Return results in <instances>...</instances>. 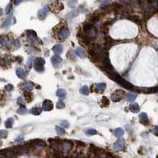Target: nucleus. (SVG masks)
Masks as SVG:
<instances>
[{
    "mask_svg": "<svg viewBox=\"0 0 158 158\" xmlns=\"http://www.w3.org/2000/svg\"><path fill=\"white\" fill-rule=\"evenodd\" d=\"M77 0H68V4L69 5V7L73 8L74 6L77 4Z\"/></svg>",
    "mask_w": 158,
    "mask_h": 158,
    "instance_id": "c9c22d12",
    "label": "nucleus"
},
{
    "mask_svg": "<svg viewBox=\"0 0 158 158\" xmlns=\"http://www.w3.org/2000/svg\"><path fill=\"white\" fill-rule=\"evenodd\" d=\"M21 2H22V0H14V4L17 5V4H19L20 3H21Z\"/></svg>",
    "mask_w": 158,
    "mask_h": 158,
    "instance_id": "09e8293b",
    "label": "nucleus"
},
{
    "mask_svg": "<svg viewBox=\"0 0 158 158\" xmlns=\"http://www.w3.org/2000/svg\"><path fill=\"white\" fill-rule=\"evenodd\" d=\"M83 34L91 40H93L97 36V29L91 23H85L83 27Z\"/></svg>",
    "mask_w": 158,
    "mask_h": 158,
    "instance_id": "f257e3e1",
    "label": "nucleus"
},
{
    "mask_svg": "<svg viewBox=\"0 0 158 158\" xmlns=\"http://www.w3.org/2000/svg\"><path fill=\"white\" fill-rule=\"evenodd\" d=\"M120 1H125V0H120Z\"/></svg>",
    "mask_w": 158,
    "mask_h": 158,
    "instance_id": "864d4df0",
    "label": "nucleus"
},
{
    "mask_svg": "<svg viewBox=\"0 0 158 158\" xmlns=\"http://www.w3.org/2000/svg\"><path fill=\"white\" fill-rule=\"evenodd\" d=\"M64 106H65V104L62 101H58V103H57V108H58V109H64Z\"/></svg>",
    "mask_w": 158,
    "mask_h": 158,
    "instance_id": "58836bf2",
    "label": "nucleus"
},
{
    "mask_svg": "<svg viewBox=\"0 0 158 158\" xmlns=\"http://www.w3.org/2000/svg\"><path fill=\"white\" fill-rule=\"evenodd\" d=\"M0 65L6 66L7 65V60L4 59V58H0Z\"/></svg>",
    "mask_w": 158,
    "mask_h": 158,
    "instance_id": "37998d69",
    "label": "nucleus"
},
{
    "mask_svg": "<svg viewBox=\"0 0 158 158\" xmlns=\"http://www.w3.org/2000/svg\"><path fill=\"white\" fill-rule=\"evenodd\" d=\"M48 12H49V7L48 6H45L42 9L40 10V12L38 13V17L40 20H44L45 17H47V15H48Z\"/></svg>",
    "mask_w": 158,
    "mask_h": 158,
    "instance_id": "6e6552de",
    "label": "nucleus"
},
{
    "mask_svg": "<svg viewBox=\"0 0 158 158\" xmlns=\"http://www.w3.org/2000/svg\"><path fill=\"white\" fill-rule=\"evenodd\" d=\"M0 123H1V119H0Z\"/></svg>",
    "mask_w": 158,
    "mask_h": 158,
    "instance_id": "5fc2aeb1",
    "label": "nucleus"
},
{
    "mask_svg": "<svg viewBox=\"0 0 158 158\" xmlns=\"http://www.w3.org/2000/svg\"><path fill=\"white\" fill-rule=\"evenodd\" d=\"M56 131H57L58 135H59V136H64V134H65V130L61 127H58V126L56 127Z\"/></svg>",
    "mask_w": 158,
    "mask_h": 158,
    "instance_id": "c756f323",
    "label": "nucleus"
},
{
    "mask_svg": "<svg viewBox=\"0 0 158 158\" xmlns=\"http://www.w3.org/2000/svg\"><path fill=\"white\" fill-rule=\"evenodd\" d=\"M2 45H3V47L8 48V47H9V45H10V40H8V38H4L2 40Z\"/></svg>",
    "mask_w": 158,
    "mask_h": 158,
    "instance_id": "c85d7f7f",
    "label": "nucleus"
},
{
    "mask_svg": "<svg viewBox=\"0 0 158 158\" xmlns=\"http://www.w3.org/2000/svg\"><path fill=\"white\" fill-rule=\"evenodd\" d=\"M60 126L63 127V128H65V129H68V128L69 127V124H68V121L63 120V121L60 122Z\"/></svg>",
    "mask_w": 158,
    "mask_h": 158,
    "instance_id": "f704fd0d",
    "label": "nucleus"
},
{
    "mask_svg": "<svg viewBox=\"0 0 158 158\" xmlns=\"http://www.w3.org/2000/svg\"><path fill=\"white\" fill-rule=\"evenodd\" d=\"M75 54H76V55L79 56L80 58H85L86 57L85 51H84L83 49H81V48H77V49H76V50H75Z\"/></svg>",
    "mask_w": 158,
    "mask_h": 158,
    "instance_id": "5701e85b",
    "label": "nucleus"
},
{
    "mask_svg": "<svg viewBox=\"0 0 158 158\" xmlns=\"http://www.w3.org/2000/svg\"><path fill=\"white\" fill-rule=\"evenodd\" d=\"M1 14H3V10L0 8V15H1Z\"/></svg>",
    "mask_w": 158,
    "mask_h": 158,
    "instance_id": "603ef678",
    "label": "nucleus"
},
{
    "mask_svg": "<svg viewBox=\"0 0 158 158\" xmlns=\"http://www.w3.org/2000/svg\"><path fill=\"white\" fill-rule=\"evenodd\" d=\"M110 0H104V1L102 2V3H101V7H105V6H106L108 3H110Z\"/></svg>",
    "mask_w": 158,
    "mask_h": 158,
    "instance_id": "c03bdc74",
    "label": "nucleus"
},
{
    "mask_svg": "<svg viewBox=\"0 0 158 158\" xmlns=\"http://www.w3.org/2000/svg\"><path fill=\"white\" fill-rule=\"evenodd\" d=\"M11 9H12V6H11V5H8V7L6 8V13H7V14L9 13Z\"/></svg>",
    "mask_w": 158,
    "mask_h": 158,
    "instance_id": "de8ad7c7",
    "label": "nucleus"
},
{
    "mask_svg": "<svg viewBox=\"0 0 158 158\" xmlns=\"http://www.w3.org/2000/svg\"><path fill=\"white\" fill-rule=\"evenodd\" d=\"M54 157L55 158H64V157L61 153V151H55L54 152Z\"/></svg>",
    "mask_w": 158,
    "mask_h": 158,
    "instance_id": "e433bc0d",
    "label": "nucleus"
},
{
    "mask_svg": "<svg viewBox=\"0 0 158 158\" xmlns=\"http://www.w3.org/2000/svg\"><path fill=\"white\" fill-rule=\"evenodd\" d=\"M8 136V132L5 130H0V138H5Z\"/></svg>",
    "mask_w": 158,
    "mask_h": 158,
    "instance_id": "4c0bfd02",
    "label": "nucleus"
},
{
    "mask_svg": "<svg viewBox=\"0 0 158 158\" xmlns=\"http://www.w3.org/2000/svg\"><path fill=\"white\" fill-rule=\"evenodd\" d=\"M27 145V144H26ZM27 146H31V147H45V142L41 139H34L31 140L29 142L27 143Z\"/></svg>",
    "mask_w": 158,
    "mask_h": 158,
    "instance_id": "20e7f679",
    "label": "nucleus"
},
{
    "mask_svg": "<svg viewBox=\"0 0 158 158\" xmlns=\"http://www.w3.org/2000/svg\"><path fill=\"white\" fill-rule=\"evenodd\" d=\"M22 87L27 91V92H31V91L33 89L34 86L33 83H30V82H27V83H25L22 84Z\"/></svg>",
    "mask_w": 158,
    "mask_h": 158,
    "instance_id": "412c9836",
    "label": "nucleus"
},
{
    "mask_svg": "<svg viewBox=\"0 0 158 158\" xmlns=\"http://www.w3.org/2000/svg\"><path fill=\"white\" fill-rule=\"evenodd\" d=\"M80 92H81L83 95H85V96L89 95V89H88L87 86H83V87L80 89Z\"/></svg>",
    "mask_w": 158,
    "mask_h": 158,
    "instance_id": "bb28decb",
    "label": "nucleus"
},
{
    "mask_svg": "<svg viewBox=\"0 0 158 158\" xmlns=\"http://www.w3.org/2000/svg\"><path fill=\"white\" fill-rule=\"evenodd\" d=\"M97 133V131L96 129H87L86 131V134L87 136H92V135H95V134Z\"/></svg>",
    "mask_w": 158,
    "mask_h": 158,
    "instance_id": "2f4dec72",
    "label": "nucleus"
},
{
    "mask_svg": "<svg viewBox=\"0 0 158 158\" xmlns=\"http://www.w3.org/2000/svg\"><path fill=\"white\" fill-rule=\"evenodd\" d=\"M45 59L43 58H36L34 60V68L37 72L41 73L45 70L44 64H45Z\"/></svg>",
    "mask_w": 158,
    "mask_h": 158,
    "instance_id": "f03ea898",
    "label": "nucleus"
},
{
    "mask_svg": "<svg viewBox=\"0 0 158 158\" xmlns=\"http://www.w3.org/2000/svg\"><path fill=\"white\" fill-rule=\"evenodd\" d=\"M113 134L114 136H115L116 138H121L123 137V135L124 134V132L123 130L122 129H120V128H118V129H115L113 130Z\"/></svg>",
    "mask_w": 158,
    "mask_h": 158,
    "instance_id": "dca6fc26",
    "label": "nucleus"
},
{
    "mask_svg": "<svg viewBox=\"0 0 158 158\" xmlns=\"http://www.w3.org/2000/svg\"><path fill=\"white\" fill-rule=\"evenodd\" d=\"M5 89L7 90L8 92H10V91H12L13 89V86H12V84H8V85L5 86Z\"/></svg>",
    "mask_w": 158,
    "mask_h": 158,
    "instance_id": "79ce46f5",
    "label": "nucleus"
},
{
    "mask_svg": "<svg viewBox=\"0 0 158 158\" xmlns=\"http://www.w3.org/2000/svg\"><path fill=\"white\" fill-rule=\"evenodd\" d=\"M153 133H154L155 135L158 136V126H156L153 128Z\"/></svg>",
    "mask_w": 158,
    "mask_h": 158,
    "instance_id": "a18cd8bd",
    "label": "nucleus"
},
{
    "mask_svg": "<svg viewBox=\"0 0 158 158\" xmlns=\"http://www.w3.org/2000/svg\"><path fill=\"white\" fill-rule=\"evenodd\" d=\"M16 73L17 77L21 79H25L26 77H27V73H26L25 70L21 68H17L16 70Z\"/></svg>",
    "mask_w": 158,
    "mask_h": 158,
    "instance_id": "4468645a",
    "label": "nucleus"
},
{
    "mask_svg": "<svg viewBox=\"0 0 158 158\" xmlns=\"http://www.w3.org/2000/svg\"><path fill=\"white\" fill-rule=\"evenodd\" d=\"M62 62V58L61 57H59L58 55H55L51 58V63L53 64V65L55 67H57L60 63Z\"/></svg>",
    "mask_w": 158,
    "mask_h": 158,
    "instance_id": "2eb2a0df",
    "label": "nucleus"
},
{
    "mask_svg": "<svg viewBox=\"0 0 158 158\" xmlns=\"http://www.w3.org/2000/svg\"><path fill=\"white\" fill-rule=\"evenodd\" d=\"M139 105H138V104L137 103H133V104H131L130 105H129V110H130L131 112H133V113H138L139 112Z\"/></svg>",
    "mask_w": 158,
    "mask_h": 158,
    "instance_id": "f3484780",
    "label": "nucleus"
},
{
    "mask_svg": "<svg viewBox=\"0 0 158 158\" xmlns=\"http://www.w3.org/2000/svg\"><path fill=\"white\" fill-rule=\"evenodd\" d=\"M101 104L103 105V106H108V105H110V101L107 99V97L104 96V97H102V99H101Z\"/></svg>",
    "mask_w": 158,
    "mask_h": 158,
    "instance_id": "cd10ccee",
    "label": "nucleus"
},
{
    "mask_svg": "<svg viewBox=\"0 0 158 158\" xmlns=\"http://www.w3.org/2000/svg\"><path fill=\"white\" fill-rule=\"evenodd\" d=\"M25 96H26V98L28 99V102H31V100H32V98H33V96H32V94L31 93H30V92H25Z\"/></svg>",
    "mask_w": 158,
    "mask_h": 158,
    "instance_id": "72a5a7b5",
    "label": "nucleus"
},
{
    "mask_svg": "<svg viewBox=\"0 0 158 158\" xmlns=\"http://www.w3.org/2000/svg\"><path fill=\"white\" fill-rule=\"evenodd\" d=\"M13 119L12 118H9L8 119L7 121L5 122V126L6 128H8V129H10V128L12 127V125H13Z\"/></svg>",
    "mask_w": 158,
    "mask_h": 158,
    "instance_id": "a878e982",
    "label": "nucleus"
},
{
    "mask_svg": "<svg viewBox=\"0 0 158 158\" xmlns=\"http://www.w3.org/2000/svg\"><path fill=\"white\" fill-rule=\"evenodd\" d=\"M139 122L141 124L147 125L148 124V117L146 113H141L139 114Z\"/></svg>",
    "mask_w": 158,
    "mask_h": 158,
    "instance_id": "ddd939ff",
    "label": "nucleus"
},
{
    "mask_svg": "<svg viewBox=\"0 0 158 158\" xmlns=\"http://www.w3.org/2000/svg\"><path fill=\"white\" fill-rule=\"evenodd\" d=\"M30 32H31V33L27 34V40H28V41L31 42V43H34V44L38 43L39 40H38V37H37V36H36V32L32 31H31Z\"/></svg>",
    "mask_w": 158,
    "mask_h": 158,
    "instance_id": "0eeeda50",
    "label": "nucleus"
},
{
    "mask_svg": "<svg viewBox=\"0 0 158 158\" xmlns=\"http://www.w3.org/2000/svg\"><path fill=\"white\" fill-rule=\"evenodd\" d=\"M63 50H64V48H63V46L61 45H55V46L53 47L54 53L57 54V55H58V54H61L63 52Z\"/></svg>",
    "mask_w": 158,
    "mask_h": 158,
    "instance_id": "4be33fe9",
    "label": "nucleus"
},
{
    "mask_svg": "<svg viewBox=\"0 0 158 158\" xmlns=\"http://www.w3.org/2000/svg\"><path fill=\"white\" fill-rule=\"evenodd\" d=\"M56 95H57L58 97H59V99H64L66 97L67 92L64 89H58L56 92Z\"/></svg>",
    "mask_w": 158,
    "mask_h": 158,
    "instance_id": "aec40b11",
    "label": "nucleus"
},
{
    "mask_svg": "<svg viewBox=\"0 0 158 158\" xmlns=\"http://www.w3.org/2000/svg\"><path fill=\"white\" fill-rule=\"evenodd\" d=\"M13 45L15 46V48H16V49L20 48V46H21L20 40H15L14 41H13Z\"/></svg>",
    "mask_w": 158,
    "mask_h": 158,
    "instance_id": "ea45409f",
    "label": "nucleus"
},
{
    "mask_svg": "<svg viewBox=\"0 0 158 158\" xmlns=\"http://www.w3.org/2000/svg\"><path fill=\"white\" fill-rule=\"evenodd\" d=\"M32 63H33V59H32V58H30L29 59L27 60V66L28 67V68H31Z\"/></svg>",
    "mask_w": 158,
    "mask_h": 158,
    "instance_id": "a19ab883",
    "label": "nucleus"
},
{
    "mask_svg": "<svg viewBox=\"0 0 158 158\" xmlns=\"http://www.w3.org/2000/svg\"><path fill=\"white\" fill-rule=\"evenodd\" d=\"M61 145H62V150L64 151H65V152H68V151H71V149H72L73 143L71 141L66 140V141L63 142Z\"/></svg>",
    "mask_w": 158,
    "mask_h": 158,
    "instance_id": "39448f33",
    "label": "nucleus"
},
{
    "mask_svg": "<svg viewBox=\"0 0 158 158\" xmlns=\"http://www.w3.org/2000/svg\"><path fill=\"white\" fill-rule=\"evenodd\" d=\"M95 87H96V89L97 92H103L104 91H105V87H106V84L105 83H97L95 85Z\"/></svg>",
    "mask_w": 158,
    "mask_h": 158,
    "instance_id": "a211bd4d",
    "label": "nucleus"
},
{
    "mask_svg": "<svg viewBox=\"0 0 158 158\" xmlns=\"http://www.w3.org/2000/svg\"><path fill=\"white\" fill-rule=\"evenodd\" d=\"M17 113H18L19 114H22V115L23 114H26L27 113V108L24 107V106H21L18 110H17Z\"/></svg>",
    "mask_w": 158,
    "mask_h": 158,
    "instance_id": "7c9ffc66",
    "label": "nucleus"
},
{
    "mask_svg": "<svg viewBox=\"0 0 158 158\" xmlns=\"http://www.w3.org/2000/svg\"><path fill=\"white\" fill-rule=\"evenodd\" d=\"M113 149L114 151H122V150H124V143L122 141L119 140V141H117L114 144Z\"/></svg>",
    "mask_w": 158,
    "mask_h": 158,
    "instance_id": "f8f14e48",
    "label": "nucleus"
},
{
    "mask_svg": "<svg viewBox=\"0 0 158 158\" xmlns=\"http://www.w3.org/2000/svg\"><path fill=\"white\" fill-rule=\"evenodd\" d=\"M128 18H129L130 21H133V22L137 23V24H138V25H142L141 19H140L138 16H134V15H132V16H129V17H128Z\"/></svg>",
    "mask_w": 158,
    "mask_h": 158,
    "instance_id": "6ab92c4d",
    "label": "nucleus"
},
{
    "mask_svg": "<svg viewBox=\"0 0 158 158\" xmlns=\"http://www.w3.org/2000/svg\"><path fill=\"white\" fill-rule=\"evenodd\" d=\"M43 110H45V111H50V110L53 109L54 107V105H53V102L49 100H45L43 102Z\"/></svg>",
    "mask_w": 158,
    "mask_h": 158,
    "instance_id": "1a4fd4ad",
    "label": "nucleus"
},
{
    "mask_svg": "<svg viewBox=\"0 0 158 158\" xmlns=\"http://www.w3.org/2000/svg\"><path fill=\"white\" fill-rule=\"evenodd\" d=\"M123 96H124V92L123 91H116V92H114V94L111 95V99L113 101L116 102V101H120Z\"/></svg>",
    "mask_w": 158,
    "mask_h": 158,
    "instance_id": "423d86ee",
    "label": "nucleus"
},
{
    "mask_svg": "<svg viewBox=\"0 0 158 158\" xmlns=\"http://www.w3.org/2000/svg\"><path fill=\"white\" fill-rule=\"evenodd\" d=\"M15 151L17 153H20V154L27 153L28 152V147L27 145H19L17 148H15Z\"/></svg>",
    "mask_w": 158,
    "mask_h": 158,
    "instance_id": "9b49d317",
    "label": "nucleus"
},
{
    "mask_svg": "<svg viewBox=\"0 0 158 158\" xmlns=\"http://www.w3.org/2000/svg\"><path fill=\"white\" fill-rule=\"evenodd\" d=\"M22 138H23V137H22V136H21V137H19V138H17V139L16 140V141H17V142H18L19 140H22Z\"/></svg>",
    "mask_w": 158,
    "mask_h": 158,
    "instance_id": "3c124183",
    "label": "nucleus"
},
{
    "mask_svg": "<svg viewBox=\"0 0 158 158\" xmlns=\"http://www.w3.org/2000/svg\"><path fill=\"white\" fill-rule=\"evenodd\" d=\"M77 144H81L80 146H82V147H84V146L86 145V144L84 143V142H78V141H77Z\"/></svg>",
    "mask_w": 158,
    "mask_h": 158,
    "instance_id": "8fccbe9b",
    "label": "nucleus"
},
{
    "mask_svg": "<svg viewBox=\"0 0 158 158\" xmlns=\"http://www.w3.org/2000/svg\"><path fill=\"white\" fill-rule=\"evenodd\" d=\"M157 158H158V155H157Z\"/></svg>",
    "mask_w": 158,
    "mask_h": 158,
    "instance_id": "6e6d98bb",
    "label": "nucleus"
},
{
    "mask_svg": "<svg viewBox=\"0 0 158 158\" xmlns=\"http://www.w3.org/2000/svg\"><path fill=\"white\" fill-rule=\"evenodd\" d=\"M136 97H137V95L134 94V93H129V94L126 95V99L128 101H129V102L133 101L136 99Z\"/></svg>",
    "mask_w": 158,
    "mask_h": 158,
    "instance_id": "393cba45",
    "label": "nucleus"
},
{
    "mask_svg": "<svg viewBox=\"0 0 158 158\" xmlns=\"http://www.w3.org/2000/svg\"><path fill=\"white\" fill-rule=\"evenodd\" d=\"M69 36V31L68 29H66V28H64V29L61 30V31H59V33H58V39H60V40H65Z\"/></svg>",
    "mask_w": 158,
    "mask_h": 158,
    "instance_id": "9d476101",
    "label": "nucleus"
},
{
    "mask_svg": "<svg viewBox=\"0 0 158 158\" xmlns=\"http://www.w3.org/2000/svg\"><path fill=\"white\" fill-rule=\"evenodd\" d=\"M17 103H18V104H21V105H23V104H24V101H23V99L21 98V97H19V98L17 99Z\"/></svg>",
    "mask_w": 158,
    "mask_h": 158,
    "instance_id": "49530a36",
    "label": "nucleus"
},
{
    "mask_svg": "<svg viewBox=\"0 0 158 158\" xmlns=\"http://www.w3.org/2000/svg\"><path fill=\"white\" fill-rule=\"evenodd\" d=\"M0 154L3 155L5 158H14L16 157V151H11V149H4L0 151Z\"/></svg>",
    "mask_w": 158,
    "mask_h": 158,
    "instance_id": "7ed1b4c3",
    "label": "nucleus"
},
{
    "mask_svg": "<svg viewBox=\"0 0 158 158\" xmlns=\"http://www.w3.org/2000/svg\"><path fill=\"white\" fill-rule=\"evenodd\" d=\"M10 25H11V18H8V19H6L5 21L3 23L2 27H3V28H8V27H10Z\"/></svg>",
    "mask_w": 158,
    "mask_h": 158,
    "instance_id": "473e14b6",
    "label": "nucleus"
},
{
    "mask_svg": "<svg viewBox=\"0 0 158 158\" xmlns=\"http://www.w3.org/2000/svg\"><path fill=\"white\" fill-rule=\"evenodd\" d=\"M41 111H42V110L40 109V107H35V108H32V109L30 110V113L32 114H35V115H39V114H41Z\"/></svg>",
    "mask_w": 158,
    "mask_h": 158,
    "instance_id": "b1692460",
    "label": "nucleus"
}]
</instances>
